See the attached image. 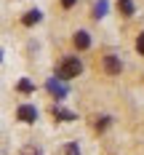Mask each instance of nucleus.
I'll use <instances>...</instances> for the list:
<instances>
[{
    "label": "nucleus",
    "mask_w": 144,
    "mask_h": 155,
    "mask_svg": "<svg viewBox=\"0 0 144 155\" xmlns=\"http://www.w3.org/2000/svg\"><path fill=\"white\" fill-rule=\"evenodd\" d=\"M64 155H80V147L75 144V142H69V144L64 147Z\"/></svg>",
    "instance_id": "12"
},
{
    "label": "nucleus",
    "mask_w": 144,
    "mask_h": 155,
    "mask_svg": "<svg viewBox=\"0 0 144 155\" xmlns=\"http://www.w3.org/2000/svg\"><path fill=\"white\" fill-rule=\"evenodd\" d=\"M16 120H21V123H35V120H37V110L32 107V104H21V107L16 110Z\"/></svg>",
    "instance_id": "2"
},
{
    "label": "nucleus",
    "mask_w": 144,
    "mask_h": 155,
    "mask_svg": "<svg viewBox=\"0 0 144 155\" xmlns=\"http://www.w3.org/2000/svg\"><path fill=\"white\" fill-rule=\"evenodd\" d=\"M21 155H40V150H37V147H32V144H27V147H24V153Z\"/></svg>",
    "instance_id": "14"
},
{
    "label": "nucleus",
    "mask_w": 144,
    "mask_h": 155,
    "mask_svg": "<svg viewBox=\"0 0 144 155\" xmlns=\"http://www.w3.org/2000/svg\"><path fill=\"white\" fill-rule=\"evenodd\" d=\"M75 3H78V0H62V5H64V8H72Z\"/></svg>",
    "instance_id": "15"
},
{
    "label": "nucleus",
    "mask_w": 144,
    "mask_h": 155,
    "mask_svg": "<svg viewBox=\"0 0 144 155\" xmlns=\"http://www.w3.org/2000/svg\"><path fill=\"white\" fill-rule=\"evenodd\" d=\"M104 70H107V75H120L123 64H120V59H117L115 54H107V56H104Z\"/></svg>",
    "instance_id": "3"
},
{
    "label": "nucleus",
    "mask_w": 144,
    "mask_h": 155,
    "mask_svg": "<svg viewBox=\"0 0 144 155\" xmlns=\"http://www.w3.org/2000/svg\"><path fill=\"white\" fill-rule=\"evenodd\" d=\"M72 43H75V48H80V51H85V48L91 46V35L88 32H75V38H72Z\"/></svg>",
    "instance_id": "5"
},
{
    "label": "nucleus",
    "mask_w": 144,
    "mask_h": 155,
    "mask_svg": "<svg viewBox=\"0 0 144 155\" xmlns=\"http://www.w3.org/2000/svg\"><path fill=\"white\" fill-rule=\"evenodd\" d=\"M80 72H83V64H80L78 56H67L62 62V67H59V78L62 80H69V78H78Z\"/></svg>",
    "instance_id": "1"
},
{
    "label": "nucleus",
    "mask_w": 144,
    "mask_h": 155,
    "mask_svg": "<svg viewBox=\"0 0 144 155\" xmlns=\"http://www.w3.org/2000/svg\"><path fill=\"white\" fill-rule=\"evenodd\" d=\"M104 14H107V0H96V5H94V16H96V19H101Z\"/></svg>",
    "instance_id": "9"
},
{
    "label": "nucleus",
    "mask_w": 144,
    "mask_h": 155,
    "mask_svg": "<svg viewBox=\"0 0 144 155\" xmlns=\"http://www.w3.org/2000/svg\"><path fill=\"white\" fill-rule=\"evenodd\" d=\"M40 19H43V14H40L37 8H32V11H27V14L21 16V24H24V27H32V24H37Z\"/></svg>",
    "instance_id": "6"
},
{
    "label": "nucleus",
    "mask_w": 144,
    "mask_h": 155,
    "mask_svg": "<svg viewBox=\"0 0 144 155\" xmlns=\"http://www.w3.org/2000/svg\"><path fill=\"white\" fill-rule=\"evenodd\" d=\"M136 51H139V54L144 56V32L139 35V38H136Z\"/></svg>",
    "instance_id": "13"
},
{
    "label": "nucleus",
    "mask_w": 144,
    "mask_h": 155,
    "mask_svg": "<svg viewBox=\"0 0 144 155\" xmlns=\"http://www.w3.org/2000/svg\"><path fill=\"white\" fill-rule=\"evenodd\" d=\"M16 88H19L21 94H32V91H35V86H32L30 80H19V86H16Z\"/></svg>",
    "instance_id": "11"
},
{
    "label": "nucleus",
    "mask_w": 144,
    "mask_h": 155,
    "mask_svg": "<svg viewBox=\"0 0 144 155\" xmlns=\"http://www.w3.org/2000/svg\"><path fill=\"white\" fill-rule=\"evenodd\" d=\"M46 88L53 94L56 99H64V96H67V86H64V83H59L56 78H51V80H48V83H46Z\"/></svg>",
    "instance_id": "4"
},
{
    "label": "nucleus",
    "mask_w": 144,
    "mask_h": 155,
    "mask_svg": "<svg viewBox=\"0 0 144 155\" xmlns=\"http://www.w3.org/2000/svg\"><path fill=\"white\" fill-rule=\"evenodd\" d=\"M117 11L123 16H133V3L131 0H117Z\"/></svg>",
    "instance_id": "8"
},
{
    "label": "nucleus",
    "mask_w": 144,
    "mask_h": 155,
    "mask_svg": "<svg viewBox=\"0 0 144 155\" xmlns=\"http://www.w3.org/2000/svg\"><path fill=\"white\" fill-rule=\"evenodd\" d=\"M51 112H53V118H59V120H75V118H78L75 112H69V110H64V107H53Z\"/></svg>",
    "instance_id": "7"
},
{
    "label": "nucleus",
    "mask_w": 144,
    "mask_h": 155,
    "mask_svg": "<svg viewBox=\"0 0 144 155\" xmlns=\"http://www.w3.org/2000/svg\"><path fill=\"white\" fill-rule=\"evenodd\" d=\"M110 115H101V118H96V123H94V128L96 131H104V128H107V126H110Z\"/></svg>",
    "instance_id": "10"
}]
</instances>
